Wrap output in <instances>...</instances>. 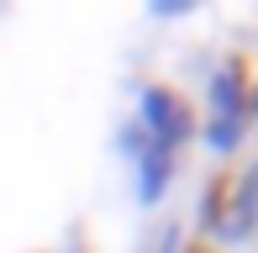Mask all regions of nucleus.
Here are the masks:
<instances>
[{
	"label": "nucleus",
	"instance_id": "nucleus-9",
	"mask_svg": "<svg viewBox=\"0 0 258 253\" xmlns=\"http://www.w3.org/2000/svg\"><path fill=\"white\" fill-rule=\"evenodd\" d=\"M69 253H90V248H85V237H79V232L69 237Z\"/></svg>",
	"mask_w": 258,
	"mask_h": 253
},
{
	"label": "nucleus",
	"instance_id": "nucleus-2",
	"mask_svg": "<svg viewBox=\"0 0 258 253\" xmlns=\"http://www.w3.org/2000/svg\"><path fill=\"white\" fill-rule=\"evenodd\" d=\"M216 237L227 248H242L258 237V164L242 169L237 190H227V201H221V222H216Z\"/></svg>",
	"mask_w": 258,
	"mask_h": 253
},
{
	"label": "nucleus",
	"instance_id": "nucleus-4",
	"mask_svg": "<svg viewBox=\"0 0 258 253\" xmlns=\"http://www.w3.org/2000/svg\"><path fill=\"white\" fill-rule=\"evenodd\" d=\"M248 111V69L242 58H221L206 74V116H242Z\"/></svg>",
	"mask_w": 258,
	"mask_h": 253
},
{
	"label": "nucleus",
	"instance_id": "nucleus-6",
	"mask_svg": "<svg viewBox=\"0 0 258 253\" xmlns=\"http://www.w3.org/2000/svg\"><path fill=\"white\" fill-rule=\"evenodd\" d=\"M111 153L126 158V164H137V158L148 153V132H143V121H137V116H121V121H116V132H111Z\"/></svg>",
	"mask_w": 258,
	"mask_h": 253
},
{
	"label": "nucleus",
	"instance_id": "nucleus-10",
	"mask_svg": "<svg viewBox=\"0 0 258 253\" xmlns=\"http://www.w3.org/2000/svg\"><path fill=\"white\" fill-rule=\"evenodd\" d=\"M184 253H190V248H184Z\"/></svg>",
	"mask_w": 258,
	"mask_h": 253
},
{
	"label": "nucleus",
	"instance_id": "nucleus-8",
	"mask_svg": "<svg viewBox=\"0 0 258 253\" xmlns=\"http://www.w3.org/2000/svg\"><path fill=\"white\" fill-rule=\"evenodd\" d=\"M242 116H248V126L258 121V85H248V111H242Z\"/></svg>",
	"mask_w": 258,
	"mask_h": 253
},
{
	"label": "nucleus",
	"instance_id": "nucleus-3",
	"mask_svg": "<svg viewBox=\"0 0 258 253\" xmlns=\"http://www.w3.org/2000/svg\"><path fill=\"white\" fill-rule=\"evenodd\" d=\"M174 174H179V153H169V148H153V143H148V153L132 164V201L143 206V211L163 206V195L174 190Z\"/></svg>",
	"mask_w": 258,
	"mask_h": 253
},
{
	"label": "nucleus",
	"instance_id": "nucleus-5",
	"mask_svg": "<svg viewBox=\"0 0 258 253\" xmlns=\"http://www.w3.org/2000/svg\"><path fill=\"white\" fill-rule=\"evenodd\" d=\"M195 143H206L216 158H232L242 143H248V116H206L195 126Z\"/></svg>",
	"mask_w": 258,
	"mask_h": 253
},
{
	"label": "nucleus",
	"instance_id": "nucleus-7",
	"mask_svg": "<svg viewBox=\"0 0 258 253\" xmlns=\"http://www.w3.org/2000/svg\"><path fill=\"white\" fill-rule=\"evenodd\" d=\"M148 16H158V21H179V16H195V0H153V6H148Z\"/></svg>",
	"mask_w": 258,
	"mask_h": 253
},
{
	"label": "nucleus",
	"instance_id": "nucleus-1",
	"mask_svg": "<svg viewBox=\"0 0 258 253\" xmlns=\"http://www.w3.org/2000/svg\"><path fill=\"white\" fill-rule=\"evenodd\" d=\"M132 100H137L132 116L143 121V132H148V143H153V148L184 153V148L195 143L201 116L190 111V100H184L174 85H132Z\"/></svg>",
	"mask_w": 258,
	"mask_h": 253
}]
</instances>
